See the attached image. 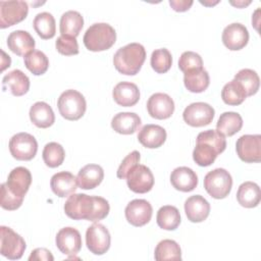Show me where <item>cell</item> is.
<instances>
[{"mask_svg":"<svg viewBox=\"0 0 261 261\" xmlns=\"http://www.w3.org/2000/svg\"><path fill=\"white\" fill-rule=\"evenodd\" d=\"M5 184L13 195L23 199L32 184L31 171L23 166L15 167L8 174Z\"/></svg>","mask_w":261,"mask_h":261,"instance_id":"18","label":"cell"},{"mask_svg":"<svg viewBox=\"0 0 261 261\" xmlns=\"http://www.w3.org/2000/svg\"><path fill=\"white\" fill-rule=\"evenodd\" d=\"M25 67L35 75L44 74L49 67L48 57L39 50H34L23 58Z\"/></svg>","mask_w":261,"mask_h":261,"instance_id":"37","label":"cell"},{"mask_svg":"<svg viewBox=\"0 0 261 261\" xmlns=\"http://www.w3.org/2000/svg\"><path fill=\"white\" fill-rule=\"evenodd\" d=\"M23 202V199L16 197L13 195L8 188L6 187V184L1 185V200H0V205L3 209L12 211L18 209Z\"/></svg>","mask_w":261,"mask_h":261,"instance_id":"43","label":"cell"},{"mask_svg":"<svg viewBox=\"0 0 261 261\" xmlns=\"http://www.w3.org/2000/svg\"><path fill=\"white\" fill-rule=\"evenodd\" d=\"M140 159H141V156H140V153L139 151H133L132 153H129L120 163L118 169H117V172H116V175L118 178H125L128 171L137 164H139L140 162Z\"/></svg>","mask_w":261,"mask_h":261,"instance_id":"44","label":"cell"},{"mask_svg":"<svg viewBox=\"0 0 261 261\" xmlns=\"http://www.w3.org/2000/svg\"><path fill=\"white\" fill-rule=\"evenodd\" d=\"M56 50L65 56H71L79 54V44L76 38L61 35L57 38L56 43Z\"/></svg>","mask_w":261,"mask_h":261,"instance_id":"41","label":"cell"},{"mask_svg":"<svg viewBox=\"0 0 261 261\" xmlns=\"http://www.w3.org/2000/svg\"><path fill=\"white\" fill-rule=\"evenodd\" d=\"M233 80H236L242 85V87L246 91L247 97L255 95L259 90L260 79L257 72L253 69H250V68L241 69L240 71H238V73H236Z\"/></svg>","mask_w":261,"mask_h":261,"instance_id":"38","label":"cell"},{"mask_svg":"<svg viewBox=\"0 0 261 261\" xmlns=\"http://www.w3.org/2000/svg\"><path fill=\"white\" fill-rule=\"evenodd\" d=\"M203 67V60L202 57L193 51H186L184 52L178 60V68L185 73L188 70L195 69V68H202Z\"/></svg>","mask_w":261,"mask_h":261,"instance_id":"42","label":"cell"},{"mask_svg":"<svg viewBox=\"0 0 261 261\" xmlns=\"http://www.w3.org/2000/svg\"><path fill=\"white\" fill-rule=\"evenodd\" d=\"M35 45L36 43L34 38L27 31H13L7 38L8 48L18 56H25L30 52L34 51Z\"/></svg>","mask_w":261,"mask_h":261,"instance_id":"20","label":"cell"},{"mask_svg":"<svg viewBox=\"0 0 261 261\" xmlns=\"http://www.w3.org/2000/svg\"><path fill=\"white\" fill-rule=\"evenodd\" d=\"M29 260L30 261H42V260L53 261L54 257L49 250L45 248H37L31 253Z\"/></svg>","mask_w":261,"mask_h":261,"instance_id":"45","label":"cell"},{"mask_svg":"<svg viewBox=\"0 0 261 261\" xmlns=\"http://www.w3.org/2000/svg\"><path fill=\"white\" fill-rule=\"evenodd\" d=\"M147 110L153 118L166 119L169 118L174 111V102L172 98L165 93H155L148 99Z\"/></svg>","mask_w":261,"mask_h":261,"instance_id":"17","label":"cell"},{"mask_svg":"<svg viewBox=\"0 0 261 261\" xmlns=\"http://www.w3.org/2000/svg\"><path fill=\"white\" fill-rule=\"evenodd\" d=\"M77 186L76 177L68 171L57 172L51 177L50 180L52 192L60 198H65L73 194Z\"/></svg>","mask_w":261,"mask_h":261,"instance_id":"22","label":"cell"},{"mask_svg":"<svg viewBox=\"0 0 261 261\" xmlns=\"http://www.w3.org/2000/svg\"><path fill=\"white\" fill-rule=\"evenodd\" d=\"M243 126V118L238 112L227 111L220 114L217 123L216 130L226 137H231L241 130Z\"/></svg>","mask_w":261,"mask_h":261,"instance_id":"32","label":"cell"},{"mask_svg":"<svg viewBox=\"0 0 261 261\" xmlns=\"http://www.w3.org/2000/svg\"><path fill=\"white\" fill-rule=\"evenodd\" d=\"M221 98L225 104L237 106L245 101V99L247 98V94L242 85L236 80H232L229 83L225 84L222 88Z\"/></svg>","mask_w":261,"mask_h":261,"instance_id":"36","label":"cell"},{"mask_svg":"<svg viewBox=\"0 0 261 261\" xmlns=\"http://www.w3.org/2000/svg\"><path fill=\"white\" fill-rule=\"evenodd\" d=\"M184 84L188 91L192 93H202L208 88L210 77L207 70L203 67L195 68L185 72Z\"/></svg>","mask_w":261,"mask_h":261,"instance_id":"29","label":"cell"},{"mask_svg":"<svg viewBox=\"0 0 261 261\" xmlns=\"http://www.w3.org/2000/svg\"><path fill=\"white\" fill-rule=\"evenodd\" d=\"M226 148L225 137L217 130L208 129L197 136L193 159L199 166L211 165Z\"/></svg>","mask_w":261,"mask_h":261,"instance_id":"2","label":"cell"},{"mask_svg":"<svg viewBox=\"0 0 261 261\" xmlns=\"http://www.w3.org/2000/svg\"><path fill=\"white\" fill-rule=\"evenodd\" d=\"M126 184L130 191L137 194H145L154 186V175L149 167L143 164L135 165L126 175Z\"/></svg>","mask_w":261,"mask_h":261,"instance_id":"12","label":"cell"},{"mask_svg":"<svg viewBox=\"0 0 261 261\" xmlns=\"http://www.w3.org/2000/svg\"><path fill=\"white\" fill-rule=\"evenodd\" d=\"M9 151L13 158L20 161L32 160L38 151V143L34 136L28 133H18L9 141Z\"/></svg>","mask_w":261,"mask_h":261,"instance_id":"7","label":"cell"},{"mask_svg":"<svg viewBox=\"0 0 261 261\" xmlns=\"http://www.w3.org/2000/svg\"><path fill=\"white\" fill-rule=\"evenodd\" d=\"M34 29L38 36L44 40L51 39L56 33V23L54 16L49 12L38 13L33 21Z\"/></svg>","mask_w":261,"mask_h":261,"instance_id":"33","label":"cell"},{"mask_svg":"<svg viewBox=\"0 0 261 261\" xmlns=\"http://www.w3.org/2000/svg\"><path fill=\"white\" fill-rule=\"evenodd\" d=\"M221 39L227 49L238 51L243 49L248 44L249 32L244 24L233 22L224 28Z\"/></svg>","mask_w":261,"mask_h":261,"instance_id":"16","label":"cell"},{"mask_svg":"<svg viewBox=\"0 0 261 261\" xmlns=\"http://www.w3.org/2000/svg\"><path fill=\"white\" fill-rule=\"evenodd\" d=\"M57 107L61 116L67 120H77L86 112L87 102L76 90H66L58 98Z\"/></svg>","mask_w":261,"mask_h":261,"instance_id":"5","label":"cell"},{"mask_svg":"<svg viewBox=\"0 0 261 261\" xmlns=\"http://www.w3.org/2000/svg\"><path fill=\"white\" fill-rule=\"evenodd\" d=\"M0 240L1 249L0 253L2 256L10 260L20 259L27 248L25 242L18 233L7 226H0Z\"/></svg>","mask_w":261,"mask_h":261,"instance_id":"8","label":"cell"},{"mask_svg":"<svg viewBox=\"0 0 261 261\" xmlns=\"http://www.w3.org/2000/svg\"><path fill=\"white\" fill-rule=\"evenodd\" d=\"M110 233L105 225L94 223L86 231L87 248L95 255H103L110 248Z\"/></svg>","mask_w":261,"mask_h":261,"instance_id":"10","label":"cell"},{"mask_svg":"<svg viewBox=\"0 0 261 261\" xmlns=\"http://www.w3.org/2000/svg\"><path fill=\"white\" fill-rule=\"evenodd\" d=\"M29 12L24 1H0V28L6 29L22 21Z\"/></svg>","mask_w":261,"mask_h":261,"instance_id":"9","label":"cell"},{"mask_svg":"<svg viewBox=\"0 0 261 261\" xmlns=\"http://www.w3.org/2000/svg\"><path fill=\"white\" fill-rule=\"evenodd\" d=\"M85 47L93 52H100L111 48L116 41L115 30L108 23L97 22L88 28L84 38Z\"/></svg>","mask_w":261,"mask_h":261,"instance_id":"4","label":"cell"},{"mask_svg":"<svg viewBox=\"0 0 261 261\" xmlns=\"http://www.w3.org/2000/svg\"><path fill=\"white\" fill-rule=\"evenodd\" d=\"M261 199L260 188L256 182L245 181L237 192V200L239 204L245 208H254L258 206Z\"/></svg>","mask_w":261,"mask_h":261,"instance_id":"30","label":"cell"},{"mask_svg":"<svg viewBox=\"0 0 261 261\" xmlns=\"http://www.w3.org/2000/svg\"><path fill=\"white\" fill-rule=\"evenodd\" d=\"M155 260H181V250L179 245L173 240H162L158 243L154 252Z\"/></svg>","mask_w":261,"mask_h":261,"instance_id":"35","label":"cell"},{"mask_svg":"<svg viewBox=\"0 0 261 261\" xmlns=\"http://www.w3.org/2000/svg\"><path fill=\"white\" fill-rule=\"evenodd\" d=\"M2 88L9 90L13 96L19 97L28 93L30 89V79L19 69H14L3 76Z\"/></svg>","mask_w":261,"mask_h":261,"instance_id":"24","label":"cell"},{"mask_svg":"<svg viewBox=\"0 0 261 261\" xmlns=\"http://www.w3.org/2000/svg\"><path fill=\"white\" fill-rule=\"evenodd\" d=\"M157 224L165 230H174L180 223V214L176 207L171 205L162 206L156 216Z\"/></svg>","mask_w":261,"mask_h":261,"instance_id":"34","label":"cell"},{"mask_svg":"<svg viewBox=\"0 0 261 261\" xmlns=\"http://www.w3.org/2000/svg\"><path fill=\"white\" fill-rule=\"evenodd\" d=\"M185 212L190 221L202 222L210 213V204L201 195H194L186 200Z\"/></svg>","mask_w":261,"mask_h":261,"instance_id":"19","label":"cell"},{"mask_svg":"<svg viewBox=\"0 0 261 261\" xmlns=\"http://www.w3.org/2000/svg\"><path fill=\"white\" fill-rule=\"evenodd\" d=\"M215 111L208 103L195 102L187 106L182 113L185 122L194 127L208 125L212 122Z\"/></svg>","mask_w":261,"mask_h":261,"instance_id":"11","label":"cell"},{"mask_svg":"<svg viewBox=\"0 0 261 261\" xmlns=\"http://www.w3.org/2000/svg\"><path fill=\"white\" fill-rule=\"evenodd\" d=\"M42 156L45 164L48 167L55 168L63 163L65 152L60 144L56 142H50L45 145Z\"/></svg>","mask_w":261,"mask_h":261,"instance_id":"39","label":"cell"},{"mask_svg":"<svg viewBox=\"0 0 261 261\" xmlns=\"http://www.w3.org/2000/svg\"><path fill=\"white\" fill-rule=\"evenodd\" d=\"M237 154L246 163L261 161V136L244 135L236 143Z\"/></svg>","mask_w":261,"mask_h":261,"instance_id":"13","label":"cell"},{"mask_svg":"<svg viewBox=\"0 0 261 261\" xmlns=\"http://www.w3.org/2000/svg\"><path fill=\"white\" fill-rule=\"evenodd\" d=\"M84 27L82 14L75 10H68L61 15L59 30L61 35L76 38Z\"/></svg>","mask_w":261,"mask_h":261,"instance_id":"31","label":"cell"},{"mask_svg":"<svg viewBox=\"0 0 261 261\" xmlns=\"http://www.w3.org/2000/svg\"><path fill=\"white\" fill-rule=\"evenodd\" d=\"M109 210L110 206L106 199L86 194H71L64 204L65 214L74 220L86 219L96 222L104 219Z\"/></svg>","mask_w":261,"mask_h":261,"instance_id":"1","label":"cell"},{"mask_svg":"<svg viewBox=\"0 0 261 261\" xmlns=\"http://www.w3.org/2000/svg\"><path fill=\"white\" fill-rule=\"evenodd\" d=\"M192 0H169V5L174 11L177 12H184L191 8L193 5Z\"/></svg>","mask_w":261,"mask_h":261,"instance_id":"46","label":"cell"},{"mask_svg":"<svg viewBox=\"0 0 261 261\" xmlns=\"http://www.w3.org/2000/svg\"><path fill=\"white\" fill-rule=\"evenodd\" d=\"M151 66L157 73L167 72L172 65L171 53L166 48L156 49L151 55Z\"/></svg>","mask_w":261,"mask_h":261,"instance_id":"40","label":"cell"},{"mask_svg":"<svg viewBox=\"0 0 261 261\" xmlns=\"http://www.w3.org/2000/svg\"><path fill=\"white\" fill-rule=\"evenodd\" d=\"M124 214L128 223L140 227L147 224L151 220L153 209L147 200L135 199L126 205Z\"/></svg>","mask_w":261,"mask_h":261,"instance_id":"14","label":"cell"},{"mask_svg":"<svg viewBox=\"0 0 261 261\" xmlns=\"http://www.w3.org/2000/svg\"><path fill=\"white\" fill-rule=\"evenodd\" d=\"M170 182L177 191L192 192L198 185V176L193 169L187 166H179L171 172Z\"/></svg>","mask_w":261,"mask_h":261,"instance_id":"23","label":"cell"},{"mask_svg":"<svg viewBox=\"0 0 261 261\" xmlns=\"http://www.w3.org/2000/svg\"><path fill=\"white\" fill-rule=\"evenodd\" d=\"M112 97L118 105L123 107H132L140 100V90L134 83L120 82L114 87Z\"/></svg>","mask_w":261,"mask_h":261,"instance_id":"21","label":"cell"},{"mask_svg":"<svg viewBox=\"0 0 261 261\" xmlns=\"http://www.w3.org/2000/svg\"><path fill=\"white\" fill-rule=\"evenodd\" d=\"M232 187V177L224 168H215L204 177V188L214 199H224Z\"/></svg>","mask_w":261,"mask_h":261,"instance_id":"6","label":"cell"},{"mask_svg":"<svg viewBox=\"0 0 261 261\" xmlns=\"http://www.w3.org/2000/svg\"><path fill=\"white\" fill-rule=\"evenodd\" d=\"M250 3H251V1H247V2H245V1H237V2L230 1V4H231V5H233V6H236V7H239V8H243V7L247 6V5H249Z\"/></svg>","mask_w":261,"mask_h":261,"instance_id":"47","label":"cell"},{"mask_svg":"<svg viewBox=\"0 0 261 261\" xmlns=\"http://www.w3.org/2000/svg\"><path fill=\"white\" fill-rule=\"evenodd\" d=\"M55 242L59 251L67 256L76 255L82 248V237L80 231L70 226L61 228L56 234Z\"/></svg>","mask_w":261,"mask_h":261,"instance_id":"15","label":"cell"},{"mask_svg":"<svg viewBox=\"0 0 261 261\" xmlns=\"http://www.w3.org/2000/svg\"><path fill=\"white\" fill-rule=\"evenodd\" d=\"M104 178V170L98 164H88L80 169L76 180L81 189L92 190L98 187Z\"/></svg>","mask_w":261,"mask_h":261,"instance_id":"26","label":"cell"},{"mask_svg":"<svg viewBox=\"0 0 261 261\" xmlns=\"http://www.w3.org/2000/svg\"><path fill=\"white\" fill-rule=\"evenodd\" d=\"M29 114L31 121L40 128H47L55 121V115L51 106L43 101L33 104L30 108Z\"/></svg>","mask_w":261,"mask_h":261,"instance_id":"28","label":"cell"},{"mask_svg":"<svg viewBox=\"0 0 261 261\" xmlns=\"http://www.w3.org/2000/svg\"><path fill=\"white\" fill-rule=\"evenodd\" d=\"M138 140L146 148H159L166 140V130L158 124H146L140 129Z\"/></svg>","mask_w":261,"mask_h":261,"instance_id":"25","label":"cell"},{"mask_svg":"<svg viewBox=\"0 0 261 261\" xmlns=\"http://www.w3.org/2000/svg\"><path fill=\"white\" fill-rule=\"evenodd\" d=\"M141 118L135 112H119L111 120V127L120 135H132L141 125Z\"/></svg>","mask_w":261,"mask_h":261,"instance_id":"27","label":"cell"},{"mask_svg":"<svg viewBox=\"0 0 261 261\" xmlns=\"http://www.w3.org/2000/svg\"><path fill=\"white\" fill-rule=\"evenodd\" d=\"M146 59V50L139 43H130L119 48L113 56L116 70L125 75L137 74Z\"/></svg>","mask_w":261,"mask_h":261,"instance_id":"3","label":"cell"}]
</instances>
